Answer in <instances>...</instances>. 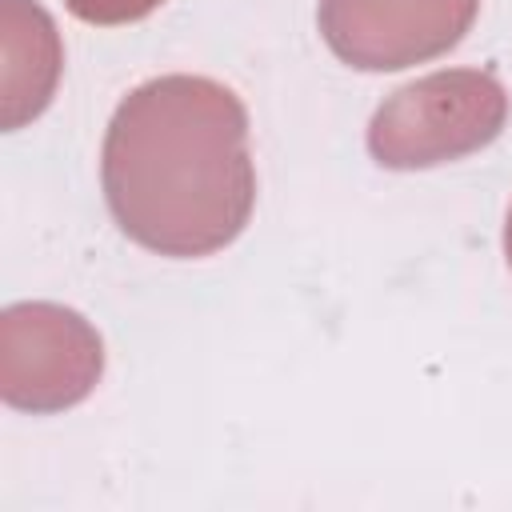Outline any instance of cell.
I'll use <instances>...</instances> for the list:
<instances>
[{"label":"cell","instance_id":"6da1fadb","mask_svg":"<svg viewBox=\"0 0 512 512\" xmlns=\"http://www.w3.org/2000/svg\"><path fill=\"white\" fill-rule=\"evenodd\" d=\"M100 184L112 220L140 248L176 260L228 248L256 204L240 96L188 72L144 80L108 120Z\"/></svg>","mask_w":512,"mask_h":512},{"label":"cell","instance_id":"7a4b0ae2","mask_svg":"<svg viewBox=\"0 0 512 512\" xmlns=\"http://www.w3.org/2000/svg\"><path fill=\"white\" fill-rule=\"evenodd\" d=\"M508 92L492 72L444 68L396 88L368 124L376 164L412 172L480 152L504 132Z\"/></svg>","mask_w":512,"mask_h":512},{"label":"cell","instance_id":"3957f363","mask_svg":"<svg viewBox=\"0 0 512 512\" xmlns=\"http://www.w3.org/2000/svg\"><path fill=\"white\" fill-rule=\"evenodd\" d=\"M104 372L100 332L64 304L24 300L0 316V396L20 412H64Z\"/></svg>","mask_w":512,"mask_h":512},{"label":"cell","instance_id":"277c9868","mask_svg":"<svg viewBox=\"0 0 512 512\" xmlns=\"http://www.w3.org/2000/svg\"><path fill=\"white\" fill-rule=\"evenodd\" d=\"M480 0H320L324 44L360 72H396L464 40Z\"/></svg>","mask_w":512,"mask_h":512},{"label":"cell","instance_id":"5b68a950","mask_svg":"<svg viewBox=\"0 0 512 512\" xmlns=\"http://www.w3.org/2000/svg\"><path fill=\"white\" fill-rule=\"evenodd\" d=\"M64 52L52 16L36 0H0V124L4 132L36 120L60 80Z\"/></svg>","mask_w":512,"mask_h":512},{"label":"cell","instance_id":"8992f818","mask_svg":"<svg viewBox=\"0 0 512 512\" xmlns=\"http://www.w3.org/2000/svg\"><path fill=\"white\" fill-rule=\"evenodd\" d=\"M164 0H64V8L84 24H132L156 12Z\"/></svg>","mask_w":512,"mask_h":512},{"label":"cell","instance_id":"52a82bcc","mask_svg":"<svg viewBox=\"0 0 512 512\" xmlns=\"http://www.w3.org/2000/svg\"><path fill=\"white\" fill-rule=\"evenodd\" d=\"M504 256L512 264V208H508V220H504Z\"/></svg>","mask_w":512,"mask_h":512}]
</instances>
